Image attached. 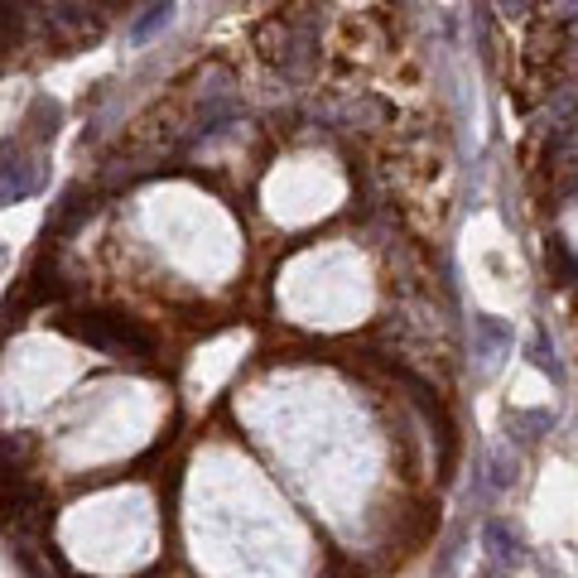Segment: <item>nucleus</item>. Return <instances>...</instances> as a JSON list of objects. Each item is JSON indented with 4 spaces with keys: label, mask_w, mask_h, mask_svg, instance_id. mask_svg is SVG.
<instances>
[{
    "label": "nucleus",
    "mask_w": 578,
    "mask_h": 578,
    "mask_svg": "<svg viewBox=\"0 0 578 578\" xmlns=\"http://www.w3.org/2000/svg\"><path fill=\"white\" fill-rule=\"evenodd\" d=\"M39 183H44V160L6 150V189H0V199L24 203V199H34V193H39Z\"/></svg>",
    "instance_id": "39448f33"
},
{
    "label": "nucleus",
    "mask_w": 578,
    "mask_h": 578,
    "mask_svg": "<svg viewBox=\"0 0 578 578\" xmlns=\"http://www.w3.org/2000/svg\"><path fill=\"white\" fill-rule=\"evenodd\" d=\"M169 20H174V0H154V6L144 10L136 24H130V44H150V39L160 34Z\"/></svg>",
    "instance_id": "6e6552de"
},
{
    "label": "nucleus",
    "mask_w": 578,
    "mask_h": 578,
    "mask_svg": "<svg viewBox=\"0 0 578 578\" xmlns=\"http://www.w3.org/2000/svg\"><path fill=\"white\" fill-rule=\"evenodd\" d=\"M502 10H506V15H511V20H521V15H525V10H531V0H502Z\"/></svg>",
    "instance_id": "9d476101"
},
{
    "label": "nucleus",
    "mask_w": 578,
    "mask_h": 578,
    "mask_svg": "<svg viewBox=\"0 0 578 578\" xmlns=\"http://www.w3.org/2000/svg\"><path fill=\"white\" fill-rule=\"evenodd\" d=\"M482 555H488L496 569H516V564L525 559V545H521V535L511 531L506 521H482Z\"/></svg>",
    "instance_id": "423d86ee"
},
{
    "label": "nucleus",
    "mask_w": 578,
    "mask_h": 578,
    "mask_svg": "<svg viewBox=\"0 0 578 578\" xmlns=\"http://www.w3.org/2000/svg\"><path fill=\"white\" fill-rule=\"evenodd\" d=\"M511 347H516V328H511L502 313H478V319H472V362H478L482 376L502 372Z\"/></svg>",
    "instance_id": "f03ea898"
},
{
    "label": "nucleus",
    "mask_w": 578,
    "mask_h": 578,
    "mask_svg": "<svg viewBox=\"0 0 578 578\" xmlns=\"http://www.w3.org/2000/svg\"><path fill=\"white\" fill-rule=\"evenodd\" d=\"M275 63H280L285 77H309L313 68H319V24L313 20H289L285 49L275 54Z\"/></svg>",
    "instance_id": "7ed1b4c3"
},
{
    "label": "nucleus",
    "mask_w": 578,
    "mask_h": 578,
    "mask_svg": "<svg viewBox=\"0 0 578 578\" xmlns=\"http://www.w3.org/2000/svg\"><path fill=\"white\" fill-rule=\"evenodd\" d=\"M478 578H511V569H496V564H482Z\"/></svg>",
    "instance_id": "9b49d317"
},
{
    "label": "nucleus",
    "mask_w": 578,
    "mask_h": 578,
    "mask_svg": "<svg viewBox=\"0 0 578 578\" xmlns=\"http://www.w3.org/2000/svg\"><path fill=\"white\" fill-rule=\"evenodd\" d=\"M531 362L540 366V376H545V381L564 386V366H559V357H555V347H549V338H545V333H535V343H531Z\"/></svg>",
    "instance_id": "1a4fd4ad"
},
{
    "label": "nucleus",
    "mask_w": 578,
    "mask_h": 578,
    "mask_svg": "<svg viewBox=\"0 0 578 578\" xmlns=\"http://www.w3.org/2000/svg\"><path fill=\"white\" fill-rule=\"evenodd\" d=\"M549 429H555V415H549V410H511L502 419L506 443H516V449H535Z\"/></svg>",
    "instance_id": "0eeeda50"
},
{
    "label": "nucleus",
    "mask_w": 578,
    "mask_h": 578,
    "mask_svg": "<svg viewBox=\"0 0 578 578\" xmlns=\"http://www.w3.org/2000/svg\"><path fill=\"white\" fill-rule=\"evenodd\" d=\"M516 478H521V463H516V453H511V443H492V449L478 458V492L502 496V492H511Z\"/></svg>",
    "instance_id": "20e7f679"
},
{
    "label": "nucleus",
    "mask_w": 578,
    "mask_h": 578,
    "mask_svg": "<svg viewBox=\"0 0 578 578\" xmlns=\"http://www.w3.org/2000/svg\"><path fill=\"white\" fill-rule=\"evenodd\" d=\"M58 328L73 333L77 343H87L92 352H101V357H121V362H150L154 357L150 333L116 309H68L58 319Z\"/></svg>",
    "instance_id": "f257e3e1"
}]
</instances>
